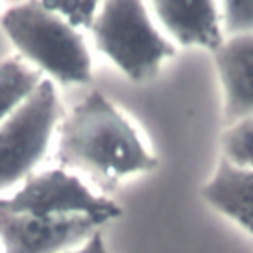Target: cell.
<instances>
[{
	"mask_svg": "<svg viewBox=\"0 0 253 253\" xmlns=\"http://www.w3.org/2000/svg\"><path fill=\"white\" fill-rule=\"evenodd\" d=\"M57 160L63 170H81L111 184L150 172L158 164L134 126L99 91H91L63 117Z\"/></svg>",
	"mask_w": 253,
	"mask_h": 253,
	"instance_id": "6da1fadb",
	"label": "cell"
},
{
	"mask_svg": "<svg viewBox=\"0 0 253 253\" xmlns=\"http://www.w3.org/2000/svg\"><path fill=\"white\" fill-rule=\"evenodd\" d=\"M0 24L20 57L49 75V81L83 85L91 81V53L83 36L43 2L12 4Z\"/></svg>",
	"mask_w": 253,
	"mask_h": 253,
	"instance_id": "7a4b0ae2",
	"label": "cell"
},
{
	"mask_svg": "<svg viewBox=\"0 0 253 253\" xmlns=\"http://www.w3.org/2000/svg\"><path fill=\"white\" fill-rule=\"evenodd\" d=\"M91 34L95 47L134 83L152 79L174 55L172 42L158 32L144 2H101Z\"/></svg>",
	"mask_w": 253,
	"mask_h": 253,
	"instance_id": "3957f363",
	"label": "cell"
},
{
	"mask_svg": "<svg viewBox=\"0 0 253 253\" xmlns=\"http://www.w3.org/2000/svg\"><path fill=\"white\" fill-rule=\"evenodd\" d=\"M61 107L53 81L43 77L32 95L0 123V196L26 182L43 160Z\"/></svg>",
	"mask_w": 253,
	"mask_h": 253,
	"instance_id": "277c9868",
	"label": "cell"
},
{
	"mask_svg": "<svg viewBox=\"0 0 253 253\" xmlns=\"http://www.w3.org/2000/svg\"><path fill=\"white\" fill-rule=\"evenodd\" d=\"M0 215H28L36 219L85 215L105 223L117 219L121 208L113 200L89 190L77 174L49 168L34 172L18 190L0 196Z\"/></svg>",
	"mask_w": 253,
	"mask_h": 253,
	"instance_id": "5b68a950",
	"label": "cell"
},
{
	"mask_svg": "<svg viewBox=\"0 0 253 253\" xmlns=\"http://www.w3.org/2000/svg\"><path fill=\"white\" fill-rule=\"evenodd\" d=\"M103 223L85 215L36 219L0 215L2 253H67L83 245Z\"/></svg>",
	"mask_w": 253,
	"mask_h": 253,
	"instance_id": "8992f818",
	"label": "cell"
},
{
	"mask_svg": "<svg viewBox=\"0 0 253 253\" xmlns=\"http://www.w3.org/2000/svg\"><path fill=\"white\" fill-rule=\"evenodd\" d=\"M223 89V121L233 125L253 117V36L227 38L213 51Z\"/></svg>",
	"mask_w": 253,
	"mask_h": 253,
	"instance_id": "52a82bcc",
	"label": "cell"
},
{
	"mask_svg": "<svg viewBox=\"0 0 253 253\" xmlns=\"http://www.w3.org/2000/svg\"><path fill=\"white\" fill-rule=\"evenodd\" d=\"M150 8L160 26L186 47H204L210 51L219 49L225 42L219 18V4L210 0H174L152 2Z\"/></svg>",
	"mask_w": 253,
	"mask_h": 253,
	"instance_id": "ba28073f",
	"label": "cell"
},
{
	"mask_svg": "<svg viewBox=\"0 0 253 253\" xmlns=\"http://www.w3.org/2000/svg\"><path fill=\"white\" fill-rule=\"evenodd\" d=\"M204 200L253 235V170L235 168L219 160L202 188Z\"/></svg>",
	"mask_w": 253,
	"mask_h": 253,
	"instance_id": "9c48e42d",
	"label": "cell"
},
{
	"mask_svg": "<svg viewBox=\"0 0 253 253\" xmlns=\"http://www.w3.org/2000/svg\"><path fill=\"white\" fill-rule=\"evenodd\" d=\"M42 79V73L22 57L0 61V123L32 95Z\"/></svg>",
	"mask_w": 253,
	"mask_h": 253,
	"instance_id": "30bf717a",
	"label": "cell"
},
{
	"mask_svg": "<svg viewBox=\"0 0 253 253\" xmlns=\"http://www.w3.org/2000/svg\"><path fill=\"white\" fill-rule=\"evenodd\" d=\"M221 160L243 170H253V117L227 125L221 134Z\"/></svg>",
	"mask_w": 253,
	"mask_h": 253,
	"instance_id": "8fae6325",
	"label": "cell"
},
{
	"mask_svg": "<svg viewBox=\"0 0 253 253\" xmlns=\"http://www.w3.org/2000/svg\"><path fill=\"white\" fill-rule=\"evenodd\" d=\"M219 18L225 40L239 36H253V0L221 2Z\"/></svg>",
	"mask_w": 253,
	"mask_h": 253,
	"instance_id": "7c38bea8",
	"label": "cell"
},
{
	"mask_svg": "<svg viewBox=\"0 0 253 253\" xmlns=\"http://www.w3.org/2000/svg\"><path fill=\"white\" fill-rule=\"evenodd\" d=\"M73 30H91L99 14L101 2H43Z\"/></svg>",
	"mask_w": 253,
	"mask_h": 253,
	"instance_id": "4fadbf2b",
	"label": "cell"
},
{
	"mask_svg": "<svg viewBox=\"0 0 253 253\" xmlns=\"http://www.w3.org/2000/svg\"><path fill=\"white\" fill-rule=\"evenodd\" d=\"M67 253H109V251H107V245H105L101 233L97 231V233L91 235L83 245H79L77 249H71V251H67Z\"/></svg>",
	"mask_w": 253,
	"mask_h": 253,
	"instance_id": "5bb4252c",
	"label": "cell"
},
{
	"mask_svg": "<svg viewBox=\"0 0 253 253\" xmlns=\"http://www.w3.org/2000/svg\"><path fill=\"white\" fill-rule=\"evenodd\" d=\"M0 253H2V249H0Z\"/></svg>",
	"mask_w": 253,
	"mask_h": 253,
	"instance_id": "9a60e30c",
	"label": "cell"
}]
</instances>
